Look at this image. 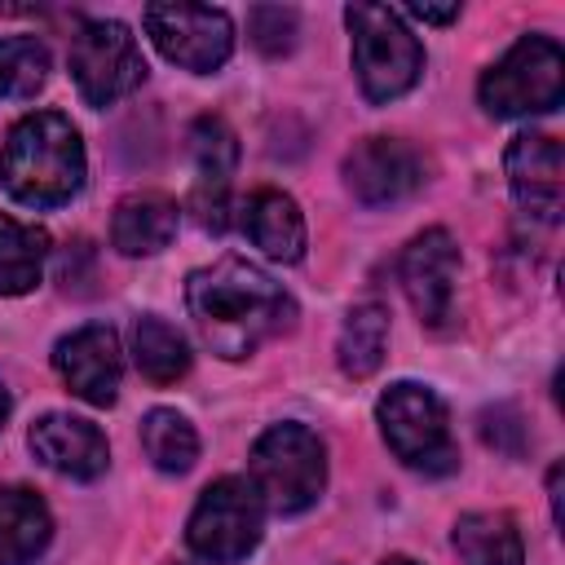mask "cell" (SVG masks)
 I'll return each mask as SVG.
<instances>
[{"mask_svg": "<svg viewBox=\"0 0 565 565\" xmlns=\"http://www.w3.org/2000/svg\"><path fill=\"white\" fill-rule=\"evenodd\" d=\"M185 305L203 344L230 362L256 353L296 322V300L243 256H221L216 265L194 269L185 282Z\"/></svg>", "mask_w": 565, "mask_h": 565, "instance_id": "cell-1", "label": "cell"}, {"mask_svg": "<svg viewBox=\"0 0 565 565\" xmlns=\"http://www.w3.org/2000/svg\"><path fill=\"white\" fill-rule=\"evenodd\" d=\"M84 141L57 110L22 115L0 146V185L26 207H57L84 185Z\"/></svg>", "mask_w": 565, "mask_h": 565, "instance_id": "cell-2", "label": "cell"}, {"mask_svg": "<svg viewBox=\"0 0 565 565\" xmlns=\"http://www.w3.org/2000/svg\"><path fill=\"white\" fill-rule=\"evenodd\" d=\"M247 468H252V486H256L260 503L278 516L313 508L327 486V450H322L318 433L296 419L265 428L252 446Z\"/></svg>", "mask_w": 565, "mask_h": 565, "instance_id": "cell-3", "label": "cell"}, {"mask_svg": "<svg viewBox=\"0 0 565 565\" xmlns=\"http://www.w3.org/2000/svg\"><path fill=\"white\" fill-rule=\"evenodd\" d=\"M344 22L353 35V71L366 102H393L411 93L424 71V49L402 13L388 4H349Z\"/></svg>", "mask_w": 565, "mask_h": 565, "instance_id": "cell-4", "label": "cell"}, {"mask_svg": "<svg viewBox=\"0 0 565 565\" xmlns=\"http://www.w3.org/2000/svg\"><path fill=\"white\" fill-rule=\"evenodd\" d=\"M481 106L490 115H543L565 97V53L552 35H521L486 75Z\"/></svg>", "mask_w": 565, "mask_h": 565, "instance_id": "cell-5", "label": "cell"}, {"mask_svg": "<svg viewBox=\"0 0 565 565\" xmlns=\"http://www.w3.org/2000/svg\"><path fill=\"white\" fill-rule=\"evenodd\" d=\"M375 415H380V433H384L388 450L406 468L428 472V477L455 472L459 455H455V441H450V419H446V406L433 388L402 380L380 397Z\"/></svg>", "mask_w": 565, "mask_h": 565, "instance_id": "cell-6", "label": "cell"}, {"mask_svg": "<svg viewBox=\"0 0 565 565\" xmlns=\"http://www.w3.org/2000/svg\"><path fill=\"white\" fill-rule=\"evenodd\" d=\"M260 530H265V503L256 486L243 477H221L199 494L185 539L194 556L212 565H234L260 543Z\"/></svg>", "mask_w": 565, "mask_h": 565, "instance_id": "cell-7", "label": "cell"}, {"mask_svg": "<svg viewBox=\"0 0 565 565\" xmlns=\"http://www.w3.org/2000/svg\"><path fill=\"white\" fill-rule=\"evenodd\" d=\"M71 75L88 106H110L146 79V57L124 22L97 18L71 35Z\"/></svg>", "mask_w": 565, "mask_h": 565, "instance_id": "cell-8", "label": "cell"}, {"mask_svg": "<svg viewBox=\"0 0 565 565\" xmlns=\"http://www.w3.org/2000/svg\"><path fill=\"white\" fill-rule=\"evenodd\" d=\"M141 22L154 40V49L194 71V75H207L216 71L230 49H234V22L225 9H207V4H146L141 9Z\"/></svg>", "mask_w": 565, "mask_h": 565, "instance_id": "cell-9", "label": "cell"}, {"mask_svg": "<svg viewBox=\"0 0 565 565\" xmlns=\"http://www.w3.org/2000/svg\"><path fill=\"white\" fill-rule=\"evenodd\" d=\"M344 185L366 207H388L411 199L424 185L419 154L397 137H362L344 154Z\"/></svg>", "mask_w": 565, "mask_h": 565, "instance_id": "cell-10", "label": "cell"}, {"mask_svg": "<svg viewBox=\"0 0 565 565\" xmlns=\"http://www.w3.org/2000/svg\"><path fill=\"white\" fill-rule=\"evenodd\" d=\"M455 274H459V247L446 230H424L406 243L397 260V278L419 322L446 327L450 305H455Z\"/></svg>", "mask_w": 565, "mask_h": 565, "instance_id": "cell-11", "label": "cell"}, {"mask_svg": "<svg viewBox=\"0 0 565 565\" xmlns=\"http://www.w3.org/2000/svg\"><path fill=\"white\" fill-rule=\"evenodd\" d=\"M53 366L66 380V388L75 397H84L88 406H110L119 397L124 358H119V340L106 322H88V327L62 335L53 349Z\"/></svg>", "mask_w": 565, "mask_h": 565, "instance_id": "cell-12", "label": "cell"}, {"mask_svg": "<svg viewBox=\"0 0 565 565\" xmlns=\"http://www.w3.org/2000/svg\"><path fill=\"white\" fill-rule=\"evenodd\" d=\"M190 159H194V190H190V212L199 216L203 230H225V190L238 163V141L225 119L203 115L190 128Z\"/></svg>", "mask_w": 565, "mask_h": 565, "instance_id": "cell-13", "label": "cell"}, {"mask_svg": "<svg viewBox=\"0 0 565 565\" xmlns=\"http://www.w3.org/2000/svg\"><path fill=\"white\" fill-rule=\"evenodd\" d=\"M508 185L516 194V203L539 216V221H556L561 203H565V154L561 141L547 132H521L508 146Z\"/></svg>", "mask_w": 565, "mask_h": 565, "instance_id": "cell-14", "label": "cell"}, {"mask_svg": "<svg viewBox=\"0 0 565 565\" xmlns=\"http://www.w3.org/2000/svg\"><path fill=\"white\" fill-rule=\"evenodd\" d=\"M31 450L44 468L62 472V477H75V481H93L106 472L110 463V446L102 437V428L93 419H79V415H40L31 424Z\"/></svg>", "mask_w": 565, "mask_h": 565, "instance_id": "cell-15", "label": "cell"}, {"mask_svg": "<svg viewBox=\"0 0 565 565\" xmlns=\"http://www.w3.org/2000/svg\"><path fill=\"white\" fill-rule=\"evenodd\" d=\"M177 221H181V207L177 199L168 194H128L115 216H110V243L124 252V256H154L172 243L177 234Z\"/></svg>", "mask_w": 565, "mask_h": 565, "instance_id": "cell-16", "label": "cell"}, {"mask_svg": "<svg viewBox=\"0 0 565 565\" xmlns=\"http://www.w3.org/2000/svg\"><path fill=\"white\" fill-rule=\"evenodd\" d=\"M243 230L269 260L296 265L305 256V216L282 190H256L243 207Z\"/></svg>", "mask_w": 565, "mask_h": 565, "instance_id": "cell-17", "label": "cell"}, {"mask_svg": "<svg viewBox=\"0 0 565 565\" xmlns=\"http://www.w3.org/2000/svg\"><path fill=\"white\" fill-rule=\"evenodd\" d=\"M53 539L44 499L26 486H0V565H31Z\"/></svg>", "mask_w": 565, "mask_h": 565, "instance_id": "cell-18", "label": "cell"}, {"mask_svg": "<svg viewBox=\"0 0 565 565\" xmlns=\"http://www.w3.org/2000/svg\"><path fill=\"white\" fill-rule=\"evenodd\" d=\"M450 539L463 565H525V543L508 512H463Z\"/></svg>", "mask_w": 565, "mask_h": 565, "instance_id": "cell-19", "label": "cell"}, {"mask_svg": "<svg viewBox=\"0 0 565 565\" xmlns=\"http://www.w3.org/2000/svg\"><path fill=\"white\" fill-rule=\"evenodd\" d=\"M384 349H388V309L375 305V300H362L349 309L344 327H340V340H335V362L349 380H366L380 371L384 362Z\"/></svg>", "mask_w": 565, "mask_h": 565, "instance_id": "cell-20", "label": "cell"}, {"mask_svg": "<svg viewBox=\"0 0 565 565\" xmlns=\"http://www.w3.org/2000/svg\"><path fill=\"white\" fill-rule=\"evenodd\" d=\"M44 256H49V234L40 225L0 212V296L31 291L40 282Z\"/></svg>", "mask_w": 565, "mask_h": 565, "instance_id": "cell-21", "label": "cell"}, {"mask_svg": "<svg viewBox=\"0 0 565 565\" xmlns=\"http://www.w3.org/2000/svg\"><path fill=\"white\" fill-rule=\"evenodd\" d=\"M132 358H137V371L150 384H177L190 371L185 335L172 322H163L159 313H146V318L132 322Z\"/></svg>", "mask_w": 565, "mask_h": 565, "instance_id": "cell-22", "label": "cell"}, {"mask_svg": "<svg viewBox=\"0 0 565 565\" xmlns=\"http://www.w3.org/2000/svg\"><path fill=\"white\" fill-rule=\"evenodd\" d=\"M141 450L146 459L159 468V472H190L194 459H199V433L194 424L172 411V406H154L146 419H141Z\"/></svg>", "mask_w": 565, "mask_h": 565, "instance_id": "cell-23", "label": "cell"}, {"mask_svg": "<svg viewBox=\"0 0 565 565\" xmlns=\"http://www.w3.org/2000/svg\"><path fill=\"white\" fill-rule=\"evenodd\" d=\"M49 79V49L35 35H0V97H31Z\"/></svg>", "mask_w": 565, "mask_h": 565, "instance_id": "cell-24", "label": "cell"}, {"mask_svg": "<svg viewBox=\"0 0 565 565\" xmlns=\"http://www.w3.org/2000/svg\"><path fill=\"white\" fill-rule=\"evenodd\" d=\"M247 35L265 57H282L296 49V9L282 4H260L247 13Z\"/></svg>", "mask_w": 565, "mask_h": 565, "instance_id": "cell-25", "label": "cell"}, {"mask_svg": "<svg viewBox=\"0 0 565 565\" xmlns=\"http://www.w3.org/2000/svg\"><path fill=\"white\" fill-rule=\"evenodd\" d=\"M406 13L419 18V22H455L459 18V4H446V9H437V4H411Z\"/></svg>", "mask_w": 565, "mask_h": 565, "instance_id": "cell-26", "label": "cell"}, {"mask_svg": "<svg viewBox=\"0 0 565 565\" xmlns=\"http://www.w3.org/2000/svg\"><path fill=\"white\" fill-rule=\"evenodd\" d=\"M4 419H9V393H4V384H0V428H4Z\"/></svg>", "mask_w": 565, "mask_h": 565, "instance_id": "cell-27", "label": "cell"}, {"mask_svg": "<svg viewBox=\"0 0 565 565\" xmlns=\"http://www.w3.org/2000/svg\"><path fill=\"white\" fill-rule=\"evenodd\" d=\"M380 565H419V561H411V556H388V561H380Z\"/></svg>", "mask_w": 565, "mask_h": 565, "instance_id": "cell-28", "label": "cell"}, {"mask_svg": "<svg viewBox=\"0 0 565 565\" xmlns=\"http://www.w3.org/2000/svg\"><path fill=\"white\" fill-rule=\"evenodd\" d=\"M168 565H194V561H168Z\"/></svg>", "mask_w": 565, "mask_h": 565, "instance_id": "cell-29", "label": "cell"}]
</instances>
